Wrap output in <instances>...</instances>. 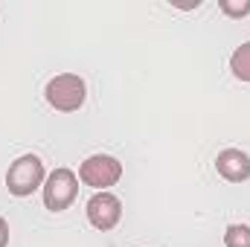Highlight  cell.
I'll return each instance as SVG.
<instances>
[{
  "label": "cell",
  "mask_w": 250,
  "mask_h": 247,
  "mask_svg": "<svg viewBox=\"0 0 250 247\" xmlns=\"http://www.w3.org/2000/svg\"><path fill=\"white\" fill-rule=\"evenodd\" d=\"M44 96H47V102H50L56 111L73 114V111H79V108L84 105L87 87H84V79H82V76H76V73H62V76H56V79L47 82Z\"/></svg>",
  "instance_id": "1"
},
{
  "label": "cell",
  "mask_w": 250,
  "mask_h": 247,
  "mask_svg": "<svg viewBox=\"0 0 250 247\" xmlns=\"http://www.w3.org/2000/svg\"><path fill=\"white\" fill-rule=\"evenodd\" d=\"M44 184V163L38 154H23L18 157L9 172H6V189L15 195V198H26L32 195L38 186Z\"/></svg>",
  "instance_id": "2"
},
{
  "label": "cell",
  "mask_w": 250,
  "mask_h": 247,
  "mask_svg": "<svg viewBox=\"0 0 250 247\" xmlns=\"http://www.w3.org/2000/svg\"><path fill=\"white\" fill-rule=\"evenodd\" d=\"M79 195V178L73 169H56L50 172V178L44 181V206L53 209V212H62L67 209Z\"/></svg>",
  "instance_id": "3"
},
{
  "label": "cell",
  "mask_w": 250,
  "mask_h": 247,
  "mask_svg": "<svg viewBox=\"0 0 250 247\" xmlns=\"http://www.w3.org/2000/svg\"><path fill=\"white\" fill-rule=\"evenodd\" d=\"M79 178H82V184L105 192L108 186H114L123 178V163L111 154H93L79 166Z\"/></svg>",
  "instance_id": "4"
},
{
  "label": "cell",
  "mask_w": 250,
  "mask_h": 247,
  "mask_svg": "<svg viewBox=\"0 0 250 247\" xmlns=\"http://www.w3.org/2000/svg\"><path fill=\"white\" fill-rule=\"evenodd\" d=\"M87 221L96 227V230H114L123 218V201L111 192H96L90 201H87Z\"/></svg>",
  "instance_id": "5"
},
{
  "label": "cell",
  "mask_w": 250,
  "mask_h": 247,
  "mask_svg": "<svg viewBox=\"0 0 250 247\" xmlns=\"http://www.w3.org/2000/svg\"><path fill=\"white\" fill-rule=\"evenodd\" d=\"M215 169L224 181L230 184H245L250 178V157L242 148H224L215 157Z\"/></svg>",
  "instance_id": "6"
},
{
  "label": "cell",
  "mask_w": 250,
  "mask_h": 247,
  "mask_svg": "<svg viewBox=\"0 0 250 247\" xmlns=\"http://www.w3.org/2000/svg\"><path fill=\"white\" fill-rule=\"evenodd\" d=\"M230 70L239 82H250V41L236 47V53L230 56Z\"/></svg>",
  "instance_id": "7"
},
{
  "label": "cell",
  "mask_w": 250,
  "mask_h": 247,
  "mask_svg": "<svg viewBox=\"0 0 250 247\" xmlns=\"http://www.w3.org/2000/svg\"><path fill=\"white\" fill-rule=\"evenodd\" d=\"M224 247H250V227L248 224H230L224 233Z\"/></svg>",
  "instance_id": "8"
},
{
  "label": "cell",
  "mask_w": 250,
  "mask_h": 247,
  "mask_svg": "<svg viewBox=\"0 0 250 247\" xmlns=\"http://www.w3.org/2000/svg\"><path fill=\"white\" fill-rule=\"evenodd\" d=\"M218 9H221L227 18H245V15H250V0H245V3H236V0H218Z\"/></svg>",
  "instance_id": "9"
},
{
  "label": "cell",
  "mask_w": 250,
  "mask_h": 247,
  "mask_svg": "<svg viewBox=\"0 0 250 247\" xmlns=\"http://www.w3.org/2000/svg\"><path fill=\"white\" fill-rule=\"evenodd\" d=\"M9 245V224H6V218H0V247Z\"/></svg>",
  "instance_id": "10"
}]
</instances>
